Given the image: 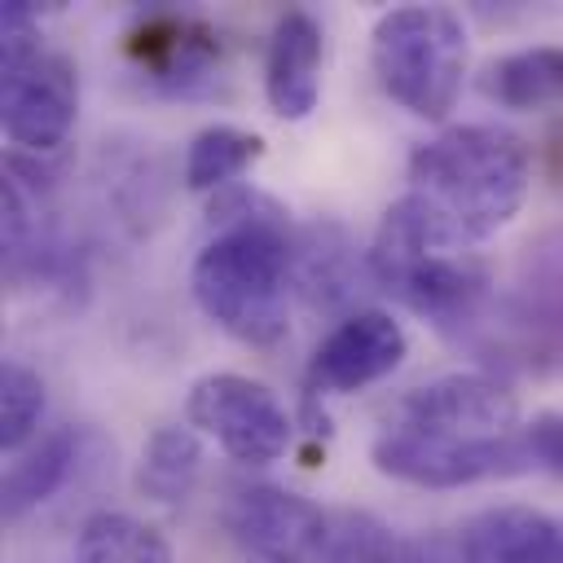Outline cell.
Masks as SVG:
<instances>
[{"instance_id": "cell-7", "label": "cell", "mask_w": 563, "mask_h": 563, "mask_svg": "<svg viewBox=\"0 0 563 563\" xmlns=\"http://www.w3.org/2000/svg\"><path fill=\"white\" fill-rule=\"evenodd\" d=\"M387 427L435 435V440L488 444L519 431V400L506 383L488 374H444L405 391L391 405Z\"/></svg>"}, {"instance_id": "cell-24", "label": "cell", "mask_w": 563, "mask_h": 563, "mask_svg": "<svg viewBox=\"0 0 563 563\" xmlns=\"http://www.w3.org/2000/svg\"><path fill=\"white\" fill-rule=\"evenodd\" d=\"M559 563H563V554H559Z\"/></svg>"}, {"instance_id": "cell-20", "label": "cell", "mask_w": 563, "mask_h": 563, "mask_svg": "<svg viewBox=\"0 0 563 563\" xmlns=\"http://www.w3.org/2000/svg\"><path fill=\"white\" fill-rule=\"evenodd\" d=\"M413 541L391 532L369 510H339L330 515L321 563H409Z\"/></svg>"}, {"instance_id": "cell-16", "label": "cell", "mask_w": 563, "mask_h": 563, "mask_svg": "<svg viewBox=\"0 0 563 563\" xmlns=\"http://www.w3.org/2000/svg\"><path fill=\"white\" fill-rule=\"evenodd\" d=\"M295 286L321 308H339L356 295V264L343 229L312 224L295 242Z\"/></svg>"}, {"instance_id": "cell-14", "label": "cell", "mask_w": 563, "mask_h": 563, "mask_svg": "<svg viewBox=\"0 0 563 563\" xmlns=\"http://www.w3.org/2000/svg\"><path fill=\"white\" fill-rule=\"evenodd\" d=\"M75 462H79V431L75 427H53L35 449H26L9 466L4 488H0V515L4 519H22L40 501H48L66 484Z\"/></svg>"}, {"instance_id": "cell-21", "label": "cell", "mask_w": 563, "mask_h": 563, "mask_svg": "<svg viewBox=\"0 0 563 563\" xmlns=\"http://www.w3.org/2000/svg\"><path fill=\"white\" fill-rule=\"evenodd\" d=\"M44 413V383L35 369H26L22 361H4L0 365V444L4 449H22L26 435L35 431Z\"/></svg>"}, {"instance_id": "cell-9", "label": "cell", "mask_w": 563, "mask_h": 563, "mask_svg": "<svg viewBox=\"0 0 563 563\" xmlns=\"http://www.w3.org/2000/svg\"><path fill=\"white\" fill-rule=\"evenodd\" d=\"M224 528L246 563H321L330 515L277 484H246L224 506Z\"/></svg>"}, {"instance_id": "cell-5", "label": "cell", "mask_w": 563, "mask_h": 563, "mask_svg": "<svg viewBox=\"0 0 563 563\" xmlns=\"http://www.w3.org/2000/svg\"><path fill=\"white\" fill-rule=\"evenodd\" d=\"M79 110L75 62L44 48L35 9L22 0L0 4V114L4 136L31 154L57 150Z\"/></svg>"}, {"instance_id": "cell-15", "label": "cell", "mask_w": 563, "mask_h": 563, "mask_svg": "<svg viewBox=\"0 0 563 563\" xmlns=\"http://www.w3.org/2000/svg\"><path fill=\"white\" fill-rule=\"evenodd\" d=\"M484 92L510 110L563 106V44H537L488 62Z\"/></svg>"}, {"instance_id": "cell-22", "label": "cell", "mask_w": 563, "mask_h": 563, "mask_svg": "<svg viewBox=\"0 0 563 563\" xmlns=\"http://www.w3.org/2000/svg\"><path fill=\"white\" fill-rule=\"evenodd\" d=\"M523 453L532 462V471H545L554 479H563V409H545L532 422L519 427Z\"/></svg>"}, {"instance_id": "cell-8", "label": "cell", "mask_w": 563, "mask_h": 563, "mask_svg": "<svg viewBox=\"0 0 563 563\" xmlns=\"http://www.w3.org/2000/svg\"><path fill=\"white\" fill-rule=\"evenodd\" d=\"M369 457L383 475L418 484V488H462V484L532 471L519 431L506 440H488V444H462V440H435V435L383 427L369 444Z\"/></svg>"}, {"instance_id": "cell-19", "label": "cell", "mask_w": 563, "mask_h": 563, "mask_svg": "<svg viewBox=\"0 0 563 563\" xmlns=\"http://www.w3.org/2000/svg\"><path fill=\"white\" fill-rule=\"evenodd\" d=\"M260 154H264V141L246 128H233V123L202 128L185 150V185L189 189H220V185L238 180Z\"/></svg>"}, {"instance_id": "cell-13", "label": "cell", "mask_w": 563, "mask_h": 563, "mask_svg": "<svg viewBox=\"0 0 563 563\" xmlns=\"http://www.w3.org/2000/svg\"><path fill=\"white\" fill-rule=\"evenodd\" d=\"M475 563H559L563 528L532 506H493L457 528Z\"/></svg>"}, {"instance_id": "cell-17", "label": "cell", "mask_w": 563, "mask_h": 563, "mask_svg": "<svg viewBox=\"0 0 563 563\" xmlns=\"http://www.w3.org/2000/svg\"><path fill=\"white\" fill-rule=\"evenodd\" d=\"M75 563H172L158 528L123 510H97L75 537Z\"/></svg>"}, {"instance_id": "cell-3", "label": "cell", "mask_w": 563, "mask_h": 563, "mask_svg": "<svg viewBox=\"0 0 563 563\" xmlns=\"http://www.w3.org/2000/svg\"><path fill=\"white\" fill-rule=\"evenodd\" d=\"M409 194L457 238L479 242L515 220L528 194V145L497 123H462L409 154Z\"/></svg>"}, {"instance_id": "cell-12", "label": "cell", "mask_w": 563, "mask_h": 563, "mask_svg": "<svg viewBox=\"0 0 563 563\" xmlns=\"http://www.w3.org/2000/svg\"><path fill=\"white\" fill-rule=\"evenodd\" d=\"M264 92L273 114L308 119L321 97V26L303 9H286L273 22L264 53Z\"/></svg>"}, {"instance_id": "cell-10", "label": "cell", "mask_w": 563, "mask_h": 563, "mask_svg": "<svg viewBox=\"0 0 563 563\" xmlns=\"http://www.w3.org/2000/svg\"><path fill=\"white\" fill-rule=\"evenodd\" d=\"M128 53L141 79L167 97H220L224 92V48L216 31L189 18H150L132 31Z\"/></svg>"}, {"instance_id": "cell-11", "label": "cell", "mask_w": 563, "mask_h": 563, "mask_svg": "<svg viewBox=\"0 0 563 563\" xmlns=\"http://www.w3.org/2000/svg\"><path fill=\"white\" fill-rule=\"evenodd\" d=\"M409 352V339L400 321L383 308H356L347 312L312 352L308 361V391H361L378 378H387Z\"/></svg>"}, {"instance_id": "cell-1", "label": "cell", "mask_w": 563, "mask_h": 563, "mask_svg": "<svg viewBox=\"0 0 563 563\" xmlns=\"http://www.w3.org/2000/svg\"><path fill=\"white\" fill-rule=\"evenodd\" d=\"M211 242L198 251L189 286L198 308L238 343L268 347L286 339L295 238L286 207L260 189L216 194L207 207Z\"/></svg>"}, {"instance_id": "cell-6", "label": "cell", "mask_w": 563, "mask_h": 563, "mask_svg": "<svg viewBox=\"0 0 563 563\" xmlns=\"http://www.w3.org/2000/svg\"><path fill=\"white\" fill-rule=\"evenodd\" d=\"M185 413L189 427L211 435L233 462L246 466L277 462L295 440V422L282 400L246 374H202L185 396Z\"/></svg>"}, {"instance_id": "cell-23", "label": "cell", "mask_w": 563, "mask_h": 563, "mask_svg": "<svg viewBox=\"0 0 563 563\" xmlns=\"http://www.w3.org/2000/svg\"><path fill=\"white\" fill-rule=\"evenodd\" d=\"M409 563H475V559H471V550L462 545L457 532H431V537L413 541Z\"/></svg>"}, {"instance_id": "cell-4", "label": "cell", "mask_w": 563, "mask_h": 563, "mask_svg": "<svg viewBox=\"0 0 563 563\" xmlns=\"http://www.w3.org/2000/svg\"><path fill=\"white\" fill-rule=\"evenodd\" d=\"M369 66L391 101L440 123L466 75V26L444 4H405L374 22Z\"/></svg>"}, {"instance_id": "cell-2", "label": "cell", "mask_w": 563, "mask_h": 563, "mask_svg": "<svg viewBox=\"0 0 563 563\" xmlns=\"http://www.w3.org/2000/svg\"><path fill=\"white\" fill-rule=\"evenodd\" d=\"M369 282L435 321L440 330H466L488 308V268L422 198H396L365 255Z\"/></svg>"}, {"instance_id": "cell-18", "label": "cell", "mask_w": 563, "mask_h": 563, "mask_svg": "<svg viewBox=\"0 0 563 563\" xmlns=\"http://www.w3.org/2000/svg\"><path fill=\"white\" fill-rule=\"evenodd\" d=\"M202 466V444L189 427H158L145 449H141V466H136V488L154 501H180Z\"/></svg>"}]
</instances>
